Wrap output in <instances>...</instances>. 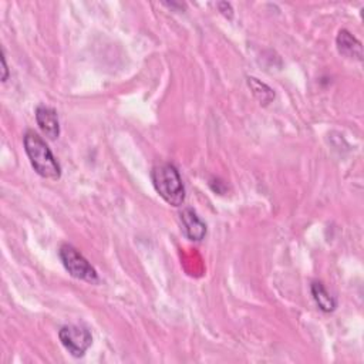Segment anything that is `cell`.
Wrapping results in <instances>:
<instances>
[{
	"mask_svg": "<svg viewBox=\"0 0 364 364\" xmlns=\"http://www.w3.org/2000/svg\"><path fill=\"white\" fill-rule=\"evenodd\" d=\"M23 144L31 167L40 176L48 179H59L62 176V168L57 160L37 132L27 131L24 134Z\"/></svg>",
	"mask_w": 364,
	"mask_h": 364,
	"instance_id": "cell-1",
	"label": "cell"
},
{
	"mask_svg": "<svg viewBox=\"0 0 364 364\" xmlns=\"http://www.w3.org/2000/svg\"><path fill=\"white\" fill-rule=\"evenodd\" d=\"M151 179L158 195L171 206H181L186 201V187L175 165L162 162L153 168Z\"/></svg>",
	"mask_w": 364,
	"mask_h": 364,
	"instance_id": "cell-2",
	"label": "cell"
},
{
	"mask_svg": "<svg viewBox=\"0 0 364 364\" xmlns=\"http://www.w3.org/2000/svg\"><path fill=\"white\" fill-rule=\"evenodd\" d=\"M59 256L63 266L73 278L88 284H99L97 270L74 246L69 244L62 245L59 249Z\"/></svg>",
	"mask_w": 364,
	"mask_h": 364,
	"instance_id": "cell-3",
	"label": "cell"
},
{
	"mask_svg": "<svg viewBox=\"0 0 364 364\" xmlns=\"http://www.w3.org/2000/svg\"><path fill=\"white\" fill-rule=\"evenodd\" d=\"M59 339L63 347L73 357H83L93 344V336H91L90 330L78 325L63 326L59 332Z\"/></svg>",
	"mask_w": 364,
	"mask_h": 364,
	"instance_id": "cell-4",
	"label": "cell"
},
{
	"mask_svg": "<svg viewBox=\"0 0 364 364\" xmlns=\"http://www.w3.org/2000/svg\"><path fill=\"white\" fill-rule=\"evenodd\" d=\"M36 121L46 136H49L50 140L59 139L60 124L55 108L48 106H38L36 110Z\"/></svg>",
	"mask_w": 364,
	"mask_h": 364,
	"instance_id": "cell-5",
	"label": "cell"
},
{
	"mask_svg": "<svg viewBox=\"0 0 364 364\" xmlns=\"http://www.w3.org/2000/svg\"><path fill=\"white\" fill-rule=\"evenodd\" d=\"M181 223L182 230H184L186 237L190 241L200 242L206 235V225L201 220V218L197 215L195 211L187 208L181 212Z\"/></svg>",
	"mask_w": 364,
	"mask_h": 364,
	"instance_id": "cell-6",
	"label": "cell"
},
{
	"mask_svg": "<svg viewBox=\"0 0 364 364\" xmlns=\"http://www.w3.org/2000/svg\"><path fill=\"white\" fill-rule=\"evenodd\" d=\"M337 49L340 55L349 57V59H357L363 60V46L361 43L347 30H340L336 38Z\"/></svg>",
	"mask_w": 364,
	"mask_h": 364,
	"instance_id": "cell-7",
	"label": "cell"
},
{
	"mask_svg": "<svg viewBox=\"0 0 364 364\" xmlns=\"http://www.w3.org/2000/svg\"><path fill=\"white\" fill-rule=\"evenodd\" d=\"M310 289H312V296H313L316 304L318 306V309L326 313L336 310L337 300L335 299V296H332L328 292V289L325 288V285L322 282H313Z\"/></svg>",
	"mask_w": 364,
	"mask_h": 364,
	"instance_id": "cell-8",
	"label": "cell"
},
{
	"mask_svg": "<svg viewBox=\"0 0 364 364\" xmlns=\"http://www.w3.org/2000/svg\"><path fill=\"white\" fill-rule=\"evenodd\" d=\"M248 84L252 88L255 97L262 103V104H267L270 103L273 99H275V93H273L272 88H269L266 84L258 81V78L249 77L248 78Z\"/></svg>",
	"mask_w": 364,
	"mask_h": 364,
	"instance_id": "cell-9",
	"label": "cell"
},
{
	"mask_svg": "<svg viewBox=\"0 0 364 364\" xmlns=\"http://www.w3.org/2000/svg\"><path fill=\"white\" fill-rule=\"evenodd\" d=\"M218 9H219V12H222V15H225L226 18H232V13H234V10H232V6L230 5V4H226V2H220V4H218Z\"/></svg>",
	"mask_w": 364,
	"mask_h": 364,
	"instance_id": "cell-10",
	"label": "cell"
},
{
	"mask_svg": "<svg viewBox=\"0 0 364 364\" xmlns=\"http://www.w3.org/2000/svg\"><path fill=\"white\" fill-rule=\"evenodd\" d=\"M2 66H4V76H2V81H8V77H9V69H8V64H6V57H5V53L2 55Z\"/></svg>",
	"mask_w": 364,
	"mask_h": 364,
	"instance_id": "cell-11",
	"label": "cell"
}]
</instances>
